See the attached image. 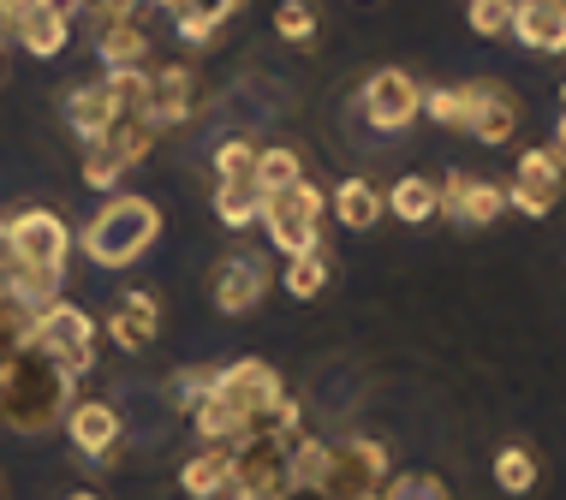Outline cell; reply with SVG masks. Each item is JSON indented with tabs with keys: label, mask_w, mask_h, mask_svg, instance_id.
Here are the masks:
<instances>
[{
	"label": "cell",
	"mask_w": 566,
	"mask_h": 500,
	"mask_svg": "<svg viewBox=\"0 0 566 500\" xmlns=\"http://www.w3.org/2000/svg\"><path fill=\"white\" fill-rule=\"evenodd\" d=\"M72 387H78V382L60 370V358L42 352V345L30 340L19 358L0 363V423L19 429V435L54 429V423L72 412Z\"/></svg>",
	"instance_id": "cell-1"
},
{
	"label": "cell",
	"mask_w": 566,
	"mask_h": 500,
	"mask_svg": "<svg viewBox=\"0 0 566 500\" xmlns=\"http://www.w3.org/2000/svg\"><path fill=\"white\" fill-rule=\"evenodd\" d=\"M156 238H161V209L156 203H144V196H108V203L90 215L84 233H72V245H78L96 268H132Z\"/></svg>",
	"instance_id": "cell-2"
},
{
	"label": "cell",
	"mask_w": 566,
	"mask_h": 500,
	"mask_svg": "<svg viewBox=\"0 0 566 500\" xmlns=\"http://www.w3.org/2000/svg\"><path fill=\"white\" fill-rule=\"evenodd\" d=\"M323 215H328V196L298 179L286 191H269L263 196V226H269V245L281 256H311L323 251Z\"/></svg>",
	"instance_id": "cell-3"
},
{
	"label": "cell",
	"mask_w": 566,
	"mask_h": 500,
	"mask_svg": "<svg viewBox=\"0 0 566 500\" xmlns=\"http://www.w3.org/2000/svg\"><path fill=\"white\" fill-rule=\"evenodd\" d=\"M12 256H19V275L66 280L72 226L60 221L54 209H24V215H12Z\"/></svg>",
	"instance_id": "cell-4"
},
{
	"label": "cell",
	"mask_w": 566,
	"mask_h": 500,
	"mask_svg": "<svg viewBox=\"0 0 566 500\" xmlns=\"http://www.w3.org/2000/svg\"><path fill=\"white\" fill-rule=\"evenodd\" d=\"M281 370L263 358H239V363H227V370H216V400L221 405H233V412L251 423V435H263L269 429V412L281 405Z\"/></svg>",
	"instance_id": "cell-5"
},
{
	"label": "cell",
	"mask_w": 566,
	"mask_h": 500,
	"mask_svg": "<svg viewBox=\"0 0 566 500\" xmlns=\"http://www.w3.org/2000/svg\"><path fill=\"white\" fill-rule=\"evenodd\" d=\"M293 447L281 435H244L233 447V500H286L293 477H286Z\"/></svg>",
	"instance_id": "cell-6"
},
{
	"label": "cell",
	"mask_w": 566,
	"mask_h": 500,
	"mask_svg": "<svg viewBox=\"0 0 566 500\" xmlns=\"http://www.w3.org/2000/svg\"><path fill=\"white\" fill-rule=\"evenodd\" d=\"M96 340H102V328L90 322V310L66 305V298H60L54 310H42V316H36V345L60 358V370H66L72 382L96 370Z\"/></svg>",
	"instance_id": "cell-7"
},
{
	"label": "cell",
	"mask_w": 566,
	"mask_h": 500,
	"mask_svg": "<svg viewBox=\"0 0 566 500\" xmlns=\"http://www.w3.org/2000/svg\"><path fill=\"white\" fill-rule=\"evenodd\" d=\"M358 114H364L370 131H388L394 138V131H406L411 119L423 114V84L411 78V72H400V66H381L358 89Z\"/></svg>",
	"instance_id": "cell-8"
},
{
	"label": "cell",
	"mask_w": 566,
	"mask_h": 500,
	"mask_svg": "<svg viewBox=\"0 0 566 500\" xmlns=\"http://www.w3.org/2000/svg\"><path fill=\"white\" fill-rule=\"evenodd\" d=\"M453 131H465V138L478 143H507L518 131V96L507 84H459V119Z\"/></svg>",
	"instance_id": "cell-9"
},
{
	"label": "cell",
	"mask_w": 566,
	"mask_h": 500,
	"mask_svg": "<svg viewBox=\"0 0 566 500\" xmlns=\"http://www.w3.org/2000/svg\"><path fill=\"white\" fill-rule=\"evenodd\" d=\"M501 209H507V185H495V179H471V173H448L436 185V215L465 226V233H483V226L501 221Z\"/></svg>",
	"instance_id": "cell-10"
},
{
	"label": "cell",
	"mask_w": 566,
	"mask_h": 500,
	"mask_svg": "<svg viewBox=\"0 0 566 500\" xmlns=\"http://www.w3.org/2000/svg\"><path fill=\"white\" fill-rule=\"evenodd\" d=\"M388 482V442L376 435H346L334 447V471H328V500H352V494H376Z\"/></svg>",
	"instance_id": "cell-11"
},
{
	"label": "cell",
	"mask_w": 566,
	"mask_h": 500,
	"mask_svg": "<svg viewBox=\"0 0 566 500\" xmlns=\"http://www.w3.org/2000/svg\"><path fill=\"white\" fill-rule=\"evenodd\" d=\"M560 179H566V161L555 156V149H525L513 167V185H507V209H518V215L543 221L548 209L560 203Z\"/></svg>",
	"instance_id": "cell-12"
},
{
	"label": "cell",
	"mask_w": 566,
	"mask_h": 500,
	"mask_svg": "<svg viewBox=\"0 0 566 500\" xmlns=\"http://www.w3.org/2000/svg\"><path fill=\"white\" fill-rule=\"evenodd\" d=\"M269 286H274V268H269L256 251L221 256V268H216V310H221V316L256 310V305L269 298Z\"/></svg>",
	"instance_id": "cell-13"
},
{
	"label": "cell",
	"mask_w": 566,
	"mask_h": 500,
	"mask_svg": "<svg viewBox=\"0 0 566 500\" xmlns=\"http://www.w3.org/2000/svg\"><path fill=\"white\" fill-rule=\"evenodd\" d=\"M66 435L84 459H114L119 442H126V417H119V405H108V400H78L66 412Z\"/></svg>",
	"instance_id": "cell-14"
},
{
	"label": "cell",
	"mask_w": 566,
	"mask_h": 500,
	"mask_svg": "<svg viewBox=\"0 0 566 500\" xmlns=\"http://www.w3.org/2000/svg\"><path fill=\"white\" fill-rule=\"evenodd\" d=\"M507 36L537 54H566V0H513Z\"/></svg>",
	"instance_id": "cell-15"
},
{
	"label": "cell",
	"mask_w": 566,
	"mask_h": 500,
	"mask_svg": "<svg viewBox=\"0 0 566 500\" xmlns=\"http://www.w3.org/2000/svg\"><path fill=\"white\" fill-rule=\"evenodd\" d=\"M156 333H161V305L149 292H119V305L108 316V340L119 345V352H149L156 345Z\"/></svg>",
	"instance_id": "cell-16"
},
{
	"label": "cell",
	"mask_w": 566,
	"mask_h": 500,
	"mask_svg": "<svg viewBox=\"0 0 566 500\" xmlns=\"http://www.w3.org/2000/svg\"><path fill=\"white\" fill-rule=\"evenodd\" d=\"M197 108V78L191 66H167V72H149V126L167 131L179 119H191Z\"/></svg>",
	"instance_id": "cell-17"
},
{
	"label": "cell",
	"mask_w": 566,
	"mask_h": 500,
	"mask_svg": "<svg viewBox=\"0 0 566 500\" xmlns=\"http://www.w3.org/2000/svg\"><path fill=\"white\" fill-rule=\"evenodd\" d=\"M96 54L108 72H132V66H149V30L137 19H102L96 24Z\"/></svg>",
	"instance_id": "cell-18"
},
{
	"label": "cell",
	"mask_w": 566,
	"mask_h": 500,
	"mask_svg": "<svg viewBox=\"0 0 566 500\" xmlns=\"http://www.w3.org/2000/svg\"><path fill=\"white\" fill-rule=\"evenodd\" d=\"M179 489L191 500H221L233 494V447H203L179 465Z\"/></svg>",
	"instance_id": "cell-19"
},
{
	"label": "cell",
	"mask_w": 566,
	"mask_h": 500,
	"mask_svg": "<svg viewBox=\"0 0 566 500\" xmlns=\"http://www.w3.org/2000/svg\"><path fill=\"white\" fill-rule=\"evenodd\" d=\"M66 126L78 143H102L114 126V96L102 84H72L66 89Z\"/></svg>",
	"instance_id": "cell-20"
},
{
	"label": "cell",
	"mask_w": 566,
	"mask_h": 500,
	"mask_svg": "<svg viewBox=\"0 0 566 500\" xmlns=\"http://www.w3.org/2000/svg\"><path fill=\"white\" fill-rule=\"evenodd\" d=\"M328 209H334V221L346 226V233H370V226H381V191L370 185V179H340L328 196Z\"/></svg>",
	"instance_id": "cell-21"
},
{
	"label": "cell",
	"mask_w": 566,
	"mask_h": 500,
	"mask_svg": "<svg viewBox=\"0 0 566 500\" xmlns=\"http://www.w3.org/2000/svg\"><path fill=\"white\" fill-rule=\"evenodd\" d=\"M12 42H24V49L36 54V60H54V54L72 42V19H60V12H49V7L36 0V7L19 12V30H12Z\"/></svg>",
	"instance_id": "cell-22"
},
{
	"label": "cell",
	"mask_w": 566,
	"mask_h": 500,
	"mask_svg": "<svg viewBox=\"0 0 566 500\" xmlns=\"http://www.w3.org/2000/svg\"><path fill=\"white\" fill-rule=\"evenodd\" d=\"M381 209H388L394 221H406V226H430L436 221V179H394L388 196H381Z\"/></svg>",
	"instance_id": "cell-23"
},
{
	"label": "cell",
	"mask_w": 566,
	"mask_h": 500,
	"mask_svg": "<svg viewBox=\"0 0 566 500\" xmlns=\"http://www.w3.org/2000/svg\"><path fill=\"white\" fill-rule=\"evenodd\" d=\"M304 179V156L293 143H269V149H256V167H251V185L256 191H286V185H298Z\"/></svg>",
	"instance_id": "cell-24"
},
{
	"label": "cell",
	"mask_w": 566,
	"mask_h": 500,
	"mask_svg": "<svg viewBox=\"0 0 566 500\" xmlns=\"http://www.w3.org/2000/svg\"><path fill=\"white\" fill-rule=\"evenodd\" d=\"M149 143H156V126H149L144 114H114L108 138H102V149H108L119 167H137V161L149 156Z\"/></svg>",
	"instance_id": "cell-25"
},
{
	"label": "cell",
	"mask_w": 566,
	"mask_h": 500,
	"mask_svg": "<svg viewBox=\"0 0 566 500\" xmlns=\"http://www.w3.org/2000/svg\"><path fill=\"white\" fill-rule=\"evenodd\" d=\"M239 7H244V0H179L174 24H179V36H186V42H209Z\"/></svg>",
	"instance_id": "cell-26"
},
{
	"label": "cell",
	"mask_w": 566,
	"mask_h": 500,
	"mask_svg": "<svg viewBox=\"0 0 566 500\" xmlns=\"http://www.w3.org/2000/svg\"><path fill=\"white\" fill-rule=\"evenodd\" d=\"M328 471H334V442H316V435H304L293 447V459H286V477H293V489H323L328 494Z\"/></svg>",
	"instance_id": "cell-27"
},
{
	"label": "cell",
	"mask_w": 566,
	"mask_h": 500,
	"mask_svg": "<svg viewBox=\"0 0 566 500\" xmlns=\"http://www.w3.org/2000/svg\"><path fill=\"white\" fill-rule=\"evenodd\" d=\"M216 221L227 233H244V226L263 221V191L256 185H216Z\"/></svg>",
	"instance_id": "cell-28"
},
{
	"label": "cell",
	"mask_w": 566,
	"mask_h": 500,
	"mask_svg": "<svg viewBox=\"0 0 566 500\" xmlns=\"http://www.w3.org/2000/svg\"><path fill=\"white\" fill-rule=\"evenodd\" d=\"M102 89L114 96V114H144L149 119V66H132V72H108Z\"/></svg>",
	"instance_id": "cell-29"
},
{
	"label": "cell",
	"mask_w": 566,
	"mask_h": 500,
	"mask_svg": "<svg viewBox=\"0 0 566 500\" xmlns=\"http://www.w3.org/2000/svg\"><path fill=\"white\" fill-rule=\"evenodd\" d=\"M537 453H531V447H501L495 453V482H501V489H507V494H531V489H537Z\"/></svg>",
	"instance_id": "cell-30"
},
{
	"label": "cell",
	"mask_w": 566,
	"mask_h": 500,
	"mask_svg": "<svg viewBox=\"0 0 566 500\" xmlns=\"http://www.w3.org/2000/svg\"><path fill=\"white\" fill-rule=\"evenodd\" d=\"M209 393H216V370H174L167 375V405H174L179 417H191Z\"/></svg>",
	"instance_id": "cell-31"
},
{
	"label": "cell",
	"mask_w": 566,
	"mask_h": 500,
	"mask_svg": "<svg viewBox=\"0 0 566 500\" xmlns=\"http://www.w3.org/2000/svg\"><path fill=\"white\" fill-rule=\"evenodd\" d=\"M281 286L293 298H316L328 286V251H311V256H286V275H281Z\"/></svg>",
	"instance_id": "cell-32"
},
{
	"label": "cell",
	"mask_w": 566,
	"mask_h": 500,
	"mask_svg": "<svg viewBox=\"0 0 566 500\" xmlns=\"http://www.w3.org/2000/svg\"><path fill=\"white\" fill-rule=\"evenodd\" d=\"M251 167H256L251 138H221V149H216V179L221 185H251Z\"/></svg>",
	"instance_id": "cell-33"
},
{
	"label": "cell",
	"mask_w": 566,
	"mask_h": 500,
	"mask_svg": "<svg viewBox=\"0 0 566 500\" xmlns=\"http://www.w3.org/2000/svg\"><path fill=\"white\" fill-rule=\"evenodd\" d=\"M376 494H381V500H453L448 482H441L436 471H400L394 482H381Z\"/></svg>",
	"instance_id": "cell-34"
},
{
	"label": "cell",
	"mask_w": 566,
	"mask_h": 500,
	"mask_svg": "<svg viewBox=\"0 0 566 500\" xmlns=\"http://www.w3.org/2000/svg\"><path fill=\"white\" fill-rule=\"evenodd\" d=\"M274 30H281V42H311L316 36L311 0H281V7H274Z\"/></svg>",
	"instance_id": "cell-35"
},
{
	"label": "cell",
	"mask_w": 566,
	"mask_h": 500,
	"mask_svg": "<svg viewBox=\"0 0 566 500\" xmlns=\"http://www.w3.org/2000/svg\"><path fill=\"white\" fill-rule=\"evenodd\" d=\"M465 19H471V30H478L483 42H489V36H507V24H513V0H471Z\"/></svg>",
	"instance_id": "cell-36"
},
{
	"label": "cell",
	"mask_w": 566,
	"mask_h": 500,
	"mask_svg": "<svg viewBox=\"0 0 566 500\" xmlns=\"http://www.w3.org/2000/svg\"><path fill=\"white\" fill-rule=\"evenodd\" d=\"M119 173H126V167H119L108 149H102V143H84V185L114 191V185H119Z\"/></svg>",
	"instance_id": "cell-37"
},
{
	"label": "cell",
	"mask_w": 566,
	"mask_h": 500,
	"mask_svg": "<svg viewBox=\"0 0 566 500\" xmlns=\"http://www.w3.org/2000/svg\"><path fill=\"white\" fill-rule=\"evenodd\" d=\"M423 114H430L436 126H453L459 119V84L453 89H423Z\"/></svg>",
	"instance_id": "cell-38"
},
{
	"label": "cell",
	"mask_w": 566,
	"mask_h": 500,
	"mask_svg": "<svg viewBox=\"0 0 566 500\" xmlns=\"http://www.w3.org/2000/svg\"><path fill=\"white\" fill-rule=\"evenodd\" d=\"M78 7L90 12V24H102V19H137L144 0H78Z\"/></svg>",
	"instance_id": "cell-39"
},
{
	"label": "cell",
	"mask_w": 566,
	"mask_h": 500,
	"mask_svg": "<svg viewBox=\"0 0 566 500\" xmlns=\"http://www.w3.org/2000/svg\"><path fill=\"white\" fill-rule=\"evenodd\" d=\"M0 275H19V256H12V221L0 215Z\"/></svg>",
	"instance_id": "cell-40"
},
{
	"label": "cell",
	"mask_w": 566,
	"mask_h": 500,
	"mask_svg": "<svg viewBox=\"0 0 566 500\" xmlns=\"http://www.w3.org/2000/svg\"><path fill=\"white\" fill-rule=\"evenodd\" d=\"M12 30H19V12H12V7H7V0H0V42H7V36H12Z\"/></svg>",
	"instance_id": "cell-41"
},
{
	"label": "cell",
	"mask_w": 566,
	"mask_h": 500,
	"mask_svg": "<svg viewBox=\"0 0 566 500\" xmlns=\"http://www.w3.org/2000/svg\"><path fill=\"white\" fill-rule=\"evenodd\" d=\"M555 156L566 161V114H560V126H555Z\"/></svg>",
	"instance_id": "cell-42"
},
{
	"label": "cell",
	"mask_w": 566,
	"mask_h": 500,
	"mask_svg": "<svg viewBox=\"0 0 566 500\" xmlns=\"http://www.w3.org/2000/svg\"><path fill=\"white\" fill-rule=\"evenodd\" d=\"M286 500H328V494H323V489H293Z\"/></svg>",
	"instance_id": "cell-43"
},
{
	"label": "cell",
	"mask_w": 566,
	"mask_h": 500,
	"mask_svg": "<svg viewBox=\"0 0 566 500\" xmlns=\"http://www.w3.org/2000/svg\"><path fill=\"white\" fill-rule=\"evenodd\" d=\"M156 7H167V12H179V0H156Z\"/></svg>",
	"instance_id": "cell-44"
},
{
	"label": "cell",
	"mask_w": 566,
	"mask_h": 500,
	"mask_svg": "<svg viewBox=\"0 0 566 500\" xmlns=\"http://www.w3.org/2000/svg\"><path fill=\"white\" fill-rule=\"evenodd\" d=\"M66 500H102V494H66Z\"/></svg>",
	"instance_id": "cell-45"
},
{
	"label": "cell",
	"mask_w": 566,
	"mask_h": 500,
	"mask_svg": "<svg viewBox=\"0 0 566 500\" xmlns=\"http://www.w3.org/2000/svg\"><path fill=\"white\" fill-rule=\"evenodd\" d=\"M352 500H381V494H352Z\"/></svg>",
	"instance_id": "cell-46"
},
{
	"label": "cell",
	"mask_w": 566,
	"mask_h": 500,
	"mask_svg": "<svg viewBox=\"0 0 566 500\" xmlns=\"http://www.w3.org/2000/svg\"><path fill=\"white\" fill-rule=\"evenodd\" d=\"M560 114H566V84H560Z\"/></svg>",
	"instance_id": "cell-47"
},
{
	"label": "cell",
	"mask_w": 566,
	"mask_h": 500,
	"mask_svg": "<svg viewBox=\"0 0 566 500\" xmlns=\"http://www.w3.org/2000/svg\"><path fill=\"white\" fill-rule=\"evenodd\" d=\"M0 494H7V482H0Z\"/></svg>",
	"instance_id": "cell-48"
}]
</instances>
